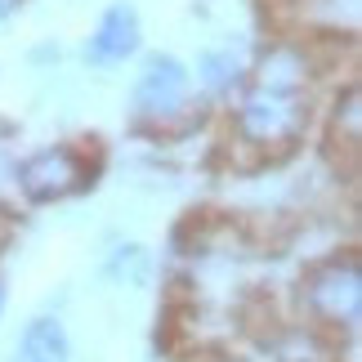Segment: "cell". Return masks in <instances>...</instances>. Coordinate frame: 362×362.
I'll list each match as a JSON object with an SVG mask.
<instances>
[{
	"label": "cell",
	"instance_id": "obj_1",
	"mask_svg": "<svg viewBox=\"0 0 362 362\" xmlns=\"http://www.w3.org/2000/svg\"><path fill=\"white\" fill-rule=\"evenodd\" d=\"M309 107L296 90H269V86H250L246 99L238 107V139L246 148H264V152H286L296 139L304 134Z\"/></svg>",
	"mask_w": 362,
	"mask_h": 362
},
{
	"label": "cell",
	"instance_id": "obj_2",
	"mask_svg": "<svg viewBox=\"0 0 362 362\" xmlns=\"http://www.w3.org/2000/svg\"><path fill=\"white\" fill-rule=\"evenodd\" d=\"M304 309L327 327H358L362 317V269L358 259H327L304 277Z\"/></svg>",
	"mask_w": 362,
	"mask_h": 362
},
{
	"label": "cell",
	"instance_id": "obj_3",
	"mask_svg": "<svg viewBox=\"0 0 362 362\" xmlns=\"http://www.w3.org/2000/svg\"><path fill=\"white\" fill-rule=\"evenodd\" d=\"M188 94H192V76L175 54H152L144 59V72L134 81V117L148 125H170L188 112Z\"/></svg>",
	"mask_w": 362,
	"mask_h": 362
},
{
	"label": "cell",
	"instance_id": "obj_4",
	"mask_svg": "<svg viewBox=\"0 0 362 362\" xmlns=\"http://www.w3.org/2000/svg\"><path fill=\"white\" fill-rule=\"evenodd\" d=\"M18 188L27 202H63L86 188V161L76 148H40L18 165Z\"/></svg>",
	"mask_w": 362,
	"mask_h": 362
},
{
	"label": "cell",
	"instance_id": "obj_5",
	"mask_svg": "<svg viewBox=\"0 0 362 362\" xmlns=\"http://www.w3.org/2000/svg\"><path fill=\"white\" fill-rule=\"evenodd\" d=\"M139 40H144L139 9L130 5V0H117V5H107V9L99 13V23H94V32H90V40H86V59L99 63V67L125 63V59L139 49Z\"/></svg>",
	"mask_w": 362,
	"mask_h": 362
},
{
	"label": "cell",
	"instance_id": "obj_6",
	"mask_svg": "<svg viewBox=\"0 0 362 362\" xmlns=\"http://www.w3.org/2000/svg\"><path fill=\"white\" fill-rule=\"evenodd\" d=\"M67 358H72V340H67V327L59 317H32L13 344V362H67Z\"/></svg>",
	"mask_w": 362,
	"mask_h": 362
},
{
	"label": "cell",
	"instance_id": "obj_7",
	"mask_svg": "<svg viewBox=\"0 0 362 362\" xmlns=\"http://www.w3.org/2000/svg\"><path fill=\"white\" fill-rule=\"evenodd\" d=\"M304 76H309V63H304V54L300 49H291V45H277L264 54V63H259V76H255V86H269V90H304Z\"/></svg>",
	"mask_w": 362,
	"mask_h": 362
},
{
	"label": "cell",
	"instance_id": "obj_8",
	"mask_svg": "<svg viewBox=\"0 0 362 362\" xmlns=\"http://www.w3.org/2000/svg\"><path fill=\"white\" fill-rule=\"evenodd\" d=\"M107 277H112L117 286H148L152 282V255H148V246H139V242H125L117 246L112 255H107Z\"/></svg>",
	"mask_w": 362,
	"mask_h": 362
},
{
	"label": "cell",
	"instance_id": "obj_9",
	"mask_svg": "<svg viewBox=\"0 0 362 362\" xmlns=\"http://www.w3.org/2000/svg\"><path fill=\"white\" fill-rule=\"evenodd\" d=\"M197 81L206 90H233L242 81V59L233 49H206L197 59Z\"/></svg>",
	"mask_w": 362,
	"mask_h": 362
},
{
	"label": "cell",
	"instance_id": "obj_10",
	"mask_svg": "<svg viewBox=\"0 0 362 362\" xmlns=\"http://www.w3.org/2000/svg\"><path fill=\"white\" fill-rule=\"evenodd\" d=\"M18 5H23V0H0V23H5V18H9V13L18 9Z\"/></svg>",
	"mask_w": 362,
	"mask_h": 362
},
{
	"label": "cell",
	"instance_id": "obj_11",
	"mask_svg": "<svg viewBox=\"0 0 362 362\" xmlns=\"http://www.w3.org/2000/svg\"><path fill=\"white\" fill-rule=\"evenodd\" d=\"M0 309H5V291H0Z\"/></svg>",
	"mask_w": 362,
	"mask_h": 362
},
{
	"label": "cell",
	"instance_id": "obj_12",
	"mask_svg": "<svg viewBox=\"0 0 362 362\" xmlns=\"http://www.w3.org/2000/svg\"><path fill=\"white\" fill-rule=\"evenodd\" d=\"M219 362H228V358H219Z\"/></svg>",
	"mask_w": 362,
	"mask_h": 362
}]
</instances>
